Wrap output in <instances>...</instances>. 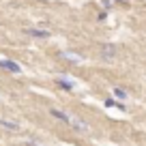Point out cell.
Returning a JSON list of instances; mask_svg holds the SVG:
<instances>
[{
    "label": "cell",
    "mask_w": 146,
    "mask_h": 146,
    "mask_svg": "<svg viewBox=\"0 0 146 146\" xmlns=\"http://www.w3.org/2000/svg\"><path fill=\"white\" fill-rule=\"evenodd\" d=\"M99 58L103 60V62H108V64L116 62V58H118V47L112 45V43H103V45L99 47Z\"/></svg>",
    "instance_id": "cell-1"
},
{
    "label": "cell",
    "mask_w": 146,
    "mask_h": 146,
    "mask_svg": "<svg viewBox=\"0 0 146 146\" xmlns=\"http://www.w3.org/2000/svg\"><path fill=\"white\" fill-rule=\"evenodd\" d=\"M0 69H5V71H9V73H19L22 71V67H19L17 62H13V60H9V58H0Z\"/></svg>",
    "instance_id": "cell-2"
},
{
    "label": "cell",
    "mask_w": 146,
    "mask_h": 146,
    "mask_svg": "<svg viewBox=\"0 0 146 146\" xmlns=\"http://www.w3.org/2000/svg\"><path fill=\"white\" fill-rule=\"evenodd\" d=\"M26 35H30V36H35V39H50V32L47 30H35V28H26Z\"/></svg>",
    "instance_id": "cell-3"
},
{
    "label": "cell",
    "mask_w": 146,
    "mask_h": 146,
    "mask_svg": "<svg viewBox=\"0 0 146 146\" xmlns=\"http://www.w3.org/2000/svg\"><path fill=\"white\" fill-rule=\"evenodd\" d=\"M0 127L9 129V131H17V129H19V123H15V120H7V118H0Z\"/></svg>",
    "instance_id": "cell-4"
},
{
    "label": "cell",
    "mask_w": 146,
    "mask_h": 146,
    "mask_svg": "<svg viewBox=\"0 0 146 146\" xmlns=\"http://www.w3.org/2000/svg\"><path fill=\"white\" fill-rule=\"evenodd\" d=\"M50 114L54 116V118H58V120H62V123H67V125L71 123V116H67V114H64V112H60V110H52Z\"/></svg>",
    "instance_id": "cell-5"
},
{
    "label": "cell",
    "mask_w": 146,
    "mask_h": 146,
    "mask_svg": "<svg viewBox=\"0 0 146 146\" xmlns=\"http://www.w3.org/2000/svg\"><path fill=\"white\" fill-rule=\"evenodd\" d=\"M71 127H75V129H80V131H88V125L84 123V120H78V118H71Z\"/></svg>",
    "instance_id": "cell-6"
},
{
    "label": "cell",
    "mask_w": 146,
    "mask_h": 146,
    "mask_svg": "<svg viewBox=\"0 0 146 146\" xmlns=\"http://www.w3.org/2000/svg\"><path fill=\"white\" fill-rule=\"evenodd\" d=\"M64 58L73 60V62H82V56H80V54H75V52H64Z\"/></svg>",
    "instance_id": "cell-7"
},
{
    "label": "cell",
    "mask_w": 146,
    "mask_h": 146,
    "mask_svg": "<svg viewBox=\"0 0 146 146\" xmlns=\"http://www.w3.org/2000/svg\"><path fill=\"white\" fill-rule=\"evenodd\" d=\"M112 92H114L116 99H125V97H127V90H123V88H114Z\"/></svg>",
    "instance_id": "cell-8"
},
{
    "label": "cell",
    "mask_w": 146,
    "mask_h": 146,
    "mask_svg": "<svg viewBox=\"0 0 146 146\" xmlns=\"http://www.w3.org/2000/svg\"><path fill=\"white\" fill-rule=\"evenodd\" d=\"M58 84H60L62 88H67V90H71V88H73V84H71V82H64V80H58Z\"/></svg>",
    "instance_id": "cell-9"
},
{
    "label": "cell",
    "mask_w": 146,
    "mask_h": 146,
    "mask_svg": "<svg viewBox=\"0 0 146 146\" xmlns=\"http://www.w3.org/2000/svg\"><path fill=\"white\" fill-rule=\"evenodd\" d=\"M101 5H103L105 9H112V0H103V2H101Z\"/></svg>",
    "instance_id": "cell-10"
},
{
    "label": "cell",
    "mask_w": 146,
    "mask_h": 146,
    "mask_svg": "<svg viewBox=\"0 0 146 146\" xmlns=\"http://www.w3.org/2000/svg\"><path fill=\"white\" fill-rule=\"evenodd\" d=\"M105 105H108V108H114L116 103H114V101H112V99H105Z\"/></svg>",
    "instance_id": "cell-11"
},
{
    "label": "cell",
    "mask_w": 146,
    "mask_h": 146,
    "mask_svg": "<svg viewBox=\"0 0 146 146\" xmlns=\"http://www.w3.org/2000/svg\"><path fill=\"white\" fill-rule=\"evenodd\" d=\"M116 2H129V0H116Z\"/></svg>",
    "instance_id": "cell-12"
}]
</instances>
